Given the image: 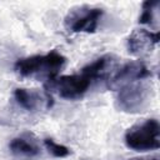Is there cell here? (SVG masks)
Wrapping results in <instances>:
<instances>
[{
	"label": "cell",
	"mask_w": 160,
	"mask_h": 160,
	"mask_svg": "<svg viewBox=\"0 0 160 160\" xmlns=\"http://www.w3.org/2000/svg\"><path fill=\"white\" fill-rule=\"evenodd\" d=\"M65 61V56L52 50L44 55H32L19 59L14 65V70L22 78L46 79L49 81L59 75Z\"/></svg>",
	"instance_id": "1"
},
{
	"label": "cell",
	"mask_w": 160,
	"mask_h": 160,
	"mask_svg": "<svg viewBox=\"0 0 160 160\" xmlns=\"http://www.w3.org/2000/svg\"><path fill=\"white\" fill-rule=\"evenodd\" d=\"M125 144L135 151H150L160 148V125L156 119H148L131 126L125 132Z\"/></svg>",
	"instance_id": "2"
},
{
	"label": "cell",
	"mask_w": 160,
	"mask_h": 160,
	"mask_svg": "<svg viewBox=\"0 0 160 160\" xmlns=\"http://www.w3.org/2000/svg\"><path fill=\"white\" fill-rule=\"evenodd\" d=\"M92 80L84 72L74 75H61L56 76L46 82L49 90H54L58 95L66 100H79L89 90Z\"/></svg>",
	"instance_id": "3"
},
{
	"label": "cell",
	"mask_w": 160,
	"mask_h": 160,
	"mask_svg": "<svg viewBox=\"0 0 160 160\" xmlns=\"http://www.w3.org/2000/svg\"><path fill=\"white\" fill-rule=\"evenodd\" d=\"M104 11L99 8L81 6L68 14L65 25L72 32H95Z\"/></svg>",
	"instance_id": "4"
},
{
	"label": "cell",
	"mask_w": 160,
	"mask_h": 160,
	"mask_svg": "<svg viewBox=\"0 0 160 160\" xmlns=\"http://www.w3.org/2000/svg\"><path fill=\"white\" fill-rule=\"evenodd\" d=\"M149 95V88L145 86V84L140 82H131L128 85H124L119 89V94L116 98L118 106L122 111L128 112H135L142 109V106L146 102Z\"/></svg>",
	"instance_id": "5"
},
{
	"label": "cell",
	"mask_w": 160,
	"mask_h": 160,
	"mask_svg": "<svg viewBox=\"0 0 160 160\" xmlns=\"http://www.w3.org/2000/svg\"><path fill=\"white\" fill-rule=\"evenodd\" d=\"M148 76H151V71L145 66L142 61L140 60L129 61L124 64L121 68H119L112 76H110L108 86L110 89L119 90L124 85L144 80Z\"/></svg>",
	"instance_id": "6"
},
{
	"label": "cell",
	"mask_w": 160,
	"mask_h": 160,
	"mask_svg": "<svg viewBox=\"0 0 160 160\" xmlns=\"http://www.w3.org/2000/svg\"><path fill=\"white\" fill-rule=\"evenodd\" d=\"M14 98L16 102L28 111H38L41 108L49 109L54 104L52 96L48 91L41 92L36 89H15Z\"/></svg>",
	"instance_id": "7"
},
{
	"label": "cell",
	"mask_w": 160,
	"mask_h": 160,
	"mask_svg": "<svg viewBox=\"0 0 160 160\" xmlns=\"http://www.w3.org/2000/svg\"><path fill=\"white\" fill-rule=\"evenodd\" d=\"M159 42V32L146 29L135 30L128 39V50L132 55H141L150 51Z\"/></svg>",
	"instance_id": "8"
},
{
	"label": "cell",
	"mask_w": 160,
	"mask_h": 160,
	"mask_svg": "<svg viewBox=\"0 0 160 160\" xmlns=\"http://www.w3.org/2000/svg\"><path fill=\"white\" fill-rule=\"evenodd\" d=\"M31 134H22L20 136L14 138L9 142V149L15 155L22 156H36L40 154V148L36 145L35 140L31 139Z\"/></svg>",
	"instance_id": "9"
},
{
	"label": "cell",
	"mask_w": 160,
	"mask_h": 160,
	"mask_svg": "<svg viewBox=\"0 0 160 160\" xmlns=\"http://www.w3.org/2000/svg\"><path fill=\"white\" fill-rule=\"evenodd\" d=\"M111 59H112L111 55L100 56L95 61H92V62L88 64L86 66H84L81 69V72H84L85 75H88L92 81L96 80V79H101V78L105 76L106 69L109 66H111V62H112Z\"/></svg>",
	"instance_id": "10"
},
{
	"label": "cell",
	"mask_w": 160,
	"mask_h": 160,
	"mask_svg": "<svg viewBox=\"0 0 160 160\" xmlns=\"http://www.w3.org/2000/svg\"><path fill=\"white\" fill-rule=\"evenodd\" d=\"M159 5V1H145L142 4V12L139 18L140 24L145 25H152L156 20V6Z\"/></svg>",
	"instance_id": "11"
},
{
	"label": "cell",
	"mask_w": 160,
	"mask_h": 160,
	"mask_svg": "<svg viewBox=\"0 0 160 160\" xmlns=\"http://www.w3.org/2000/svg\"><path fill=\"white\" fill-rule=\"evenodd\" d=\"M44 145L48 149V151L55 158H66L71 154V151L68 146H65L62 144H59V142H56V141H54L52 139H49V138L44 139Z\"/></svg>",
	"instance_id": "12"
},
{
	"label": "cell",
	"mask_w": 160,
	"mask_h": 160,
	"mask_svg": "<svg viewBox=\"0 0 160 160\" xmlns=\"http://www.w3.org/2000/svg\"><path fill=\"white\" fill-rule=\"evenodd\" d=\"M149 160H159V159H156V158H155V159H149Z\"/></svg>",
	"instance_id": "13"
}]
</instances>
